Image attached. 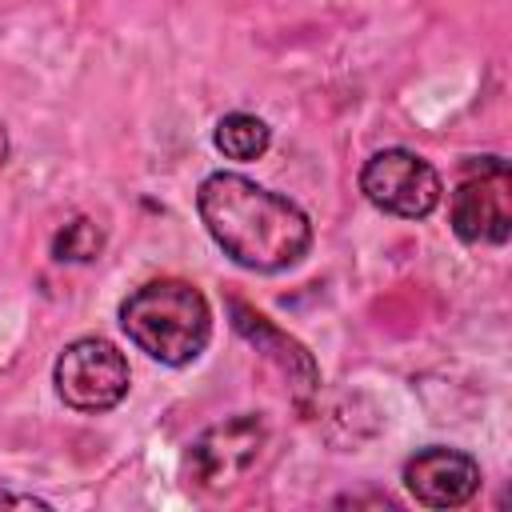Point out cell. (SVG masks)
Wrapping results in <instances>:
<instances>
[{
    "label": "cell",
    "instance_id": "11",
    "mask_svg": "<svg viewBox=\"0 0 512 512\" xmlns=\"http://www.w3.org/2000/svg\"><path fill=\"white\" fill-rule=\"evenodd\" d=\"M336 504H352V508H356V504H380V508H396V500H392V496H384V492H376V496H364V492L356 496V492H352V496H336Z\"/></svg>",
    "mask_w": 512,
    "mask_h": 512
},
{
    "label": "cell",
    "instance_id": "3",
    "mask_svg": "<svg viewBox=\"0 0 512 512\" xmlns=\"http://www.w3.org/2000/svg\"><path fill=\"white\" fill-rule=\"evenodd\" d=\"M448 228L468 248H504L512 236V164L496 152L468 156L448 196Z\"/></svg>",
    "mask_w": 512,
    "mask_h": 512
},
{
    "label": "cell",
    "instance_id": "2",
    "mask_svg": "<svg viewBox=\"0 0 512 512\" xmlns=\"http://www.w3.org/2000/svg\"><path fill=\"white\" fill-rule=\"evenodd\" d=\"M116 316L124 336L164 368L196 364L212 340V304L192 280L180 276L144 280L120 300Z\"/></svg>",
    "mask_w": 512,
    "mask_h": 512
},
{
    "label": "cell",
    "instance_id": "10",
    "mask_svg": "<svg viewBox=\"0 0 512 512\" xmlns=\"http://www.w3.org/2000/svg\"><path fill=\"white\" fill-rule=\"evenodd\" d=\"M100 248H104V232H100L88 216L64 224V228L56 232V240H52V256H56V260H96Z\"/></svg>",
    "mask_w": 512,
    "mask_h": 512
},
{
    "label": "cell",
    "instance_id": "5",
    "mask_svg": "<svg viewBox=\"0 0 512 512\" xmlns=\"http://www.w3.org/2000/svg\"><path fill=\"white\" fill-rule=\"evenodd\" d=\"M360 192L372 208L396 220H428L444 200V176L412 148H376L360 164Z\"/></svg>",
    "mask_w": 512,
    "mask_h": 512
},
{
    "label": "cell",
    "instance_id": "6",
    "mask_svg": "<svg viewBox=\"0 0 512 512\" xmlns=\"http://www.w3.org/2000/svg\"><path fill=\"white\" fill-rule=\"evenodd\" d=\"M268 444V424L260 412H236L208 424L184 452V476L200 492H224L244 480Z\"/></svg>",
    "mask_w": 512,
    "mask_h": 512
},
{
    "label": "cell",
    "instance_id": "1",
    "mask_svg": "<svg viewBox=\"0 0 512 512\" xmlns=\"http://www.w3.org/2000/svg\"><path fill=\"white\" fill-rule=\"evenodd\" d=\"M196 212L212 244L236 268L260 272V276L296 268L316 240L312 220L296 200L228 168L208 172L200 180Z\"/></svg>",
    "mask_w": 512,
    "mask_h": 512
},
{
    "label": "cell",
    "instance_id": "7",
    "mask_svg": "<svg viewBox=\"0 0 512 512\" xmlns=\"http://www.w3.org/2000/svg\"><path fill=\"white\" fill-rule=\"evenodd\" d=\"M400 480L420 508H464L476 500L484 472L480 460L464 448L424 444L404 460Z\"/></svg>",
    "mask_w": 512,
    "mask_h": 512
},
{
    "label": "cell",
    "instance_id": "9",
    "mask_svg": "<svg viewBox=\"0 0 512 512\" xmlns=\"http://www.w3.org/2000/svg\"><path fill=\"white\" fill-rule=\"evenodd\" d=\"M212 144H216V152L224 160L248 164V160H260L268 152L272 128H268V120H260L252 112H224L216 120V128H212Z\"/></svg>",
    "mask_w": 512,
    "mask_h": 512
},
{
    "label": "cell",
    "instance_id": "4",
    "mask_svg": "<svg viewBox=\"0 0 512 512\" xmlns=\"http://www.w3.org/2000/svg\"><path fill=\"white\" fill-rule=\"evenodd\" d=\"M52 388L64 408L80 416H104L124 404L132 388L128 356L104 336H76L60 348L52 364Z\"/></svg>",
    "mask_w": 512,
    "mask_h": 512
},
{
    "label": "cell",
    "instance_id": "8",
    "mask_svg": "<svg viewBox=\"0 0 512 512\" xmlns=\"http://www.w3.org/2000/svg\"><path fill=\"white\" fill-rule=\"evenodd\" d=\"M228 312H232V328H236L256 352H264V356L280 368V376L288 380L296 404H304V400L320 388V368H316L312 352H308L300 340H292L288 332H280L264 312H256L252 304H244V300H236V296L228 300Z\"/></svg>",
    "mask_w": 512,
    "mask_h": 512
}]
</instances>
